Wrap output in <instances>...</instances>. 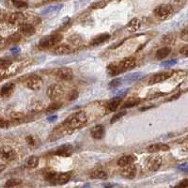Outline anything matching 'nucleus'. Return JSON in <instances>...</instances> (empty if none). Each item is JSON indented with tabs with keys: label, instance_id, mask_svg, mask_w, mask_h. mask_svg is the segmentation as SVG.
<instances>
[{
	"label": "nucleus",
	"instance_id": "1",
	"mask_svg": "<svg viewBox=\"0 0 188 188\" xmlns=\"http://www.w3.org/2000/svg\"><path fill=\"white\" fill-rule=\"evenodd\" d=\"M87 122V117L86 113L83 111H79L71 115L69 118H67L62 126H63L67 131L68 130H76L81 128L82 126Z\"/></svg>",
	"mask_w": 188,
	"mask_h": 188
},
{
	"label": "nucleus",
	"instance_id": "45",
	"mask_svg": "<svg viewBox=\"0 0 188 188\" xmlns=\"http://www.w3.org/2000/svg\"><path fill=\"white\" fill-rule=\"evenodd\" d=\"M4 42V39H3V37L0 36V44H2Z\"/></svg>",
	"mask_w": 188,
	"mask_h": 188
},
{
	"label": "nucleus",
	"instance_id": "13",
	"mask_svg": "<svg viewBox=\"0 0 188 188\" xmlns=\"http://www.w3.org/2000/svg\"><path fill=\"white\" fill-rule=\"evenodd\" d=\"M73 152V147L71 144H65V145H61L60 147H58L56 152L55 154L58 155V156H70Z\"/></svg>",
	"mask_w": 188,
	"mask_h": 188
},
{
	"label": "nucleus",
	"instance_id": "41",
	"mask_svg": "<svg viewBox=\"0 0 188 188\" xmlns=\"http://www.w3.org/2000/svg\"><path fill=\"white\" fill-rule=\"evenodd\" d=\"M182 39H183L184 41H187L188 35H187V29H186V28H184L183 31L182 32Z\"/></svg>",
	"mask_w": 188,
	"mask_h": 188
},
{
	"label": "nucleus",
	"instance_id": "34",
	"mask_svg": "<svg viewBox=\"0 0 188 188\" xmlns=\"http://www.w3.org/2000/svg\"><path fill=\"white\" fill-rule=\"evenodd\" d=\"M121 83V79L120 78H116L114 80H112L110 83H109V87H116L118 86H120Z\"/></svg>",
	"mask_w": 188,
	"mask_h": 188
},
{
	"label": "nucleus",
	"instance_id": "18",
	"mask_svg": "<svg viewBox=\"0 0 188 188\" xmlns=\"http://www.w3.org/2000/svg\"><path fill=\"white\" fill-rule=\"evenodd\" d=\"M135 157L134 155H123L121 156L118 162H117V164L119 167H125V166H127V165H131L133 164V163L135 161Z\"/></svg>",
	"mask_w": 188,
	"mask_h": 188
},
{
	"label": "nucleus",
	"instance_id": "31",
	"mask_svg": "<svg viewBox=\"0 0 188 188\" xmlns=\"http://www.w3.org/2000/svg\"><path fill=\"white\" fill-rule=\"evenodd\" d=\"M125 114H126V112L125 111H122V112H120V113H117V114H115L114 116L112 117V119H111V121H110V123L111 124H113V123H115V122H117L120 119H121Z\"/></svg>",
	"mask_w": 188,
	"mask_h": 188
},
{
	"label": "nucleus",
	"instance_id": "40",
	"mask_svg": "<svg viewBox=\"0 0 188 188\" xmlns=\"http://www.w3.org/2000/svg\"><path fill=\"white\" fill-rule=\"evenodd\" d=\"M27 141H28V143L29 144V145H34L35 144V141H34V138L32 137V135H28V137H27Z\"/></svg>",
	"mask_w": 188,
	"mask_h": 188
},
{
	"label": "nucleus",
	"instance_id": "3",
	"mask_svg": "<svg viewBox=\"0 0 188 188\" xmlns=\"http://www.w3.org/2000/svg\"><path fill=\"white\" fill-rule=\"evenodd\" d=\"M172 11H173L172 6L168 5V4H162V5H159L158 7L155 8L154 14L160 20H166L171 15Z\"/></svg>",
	"mask_w": 188,
	"mask_h": 188
},
{
	"label": "nucleus",
	"instance_id": "8",
	"mask_svg": "<svg viewBox=\"0 0 188 188\" xmlns=\"http://www.w3.org/2000/svg\"><path fill=\"white\" fill-rule=\"evenodd\" d=\"M26 86L31 90H39L42 86V79L38 75H33V76H30L27 79Z\"/></svg>",
	"mask_w": 188,
	"mask_h": 188
},
{
	"label": "nucleus",
	"instance_id": "20",
	"mask_svg": "<svg viewBox=\"0 0 188 188\" xmlns=\"http://www.w3.org/2000/svg\"><path fill=\"white\" fill-rule=\"evenodd\" d=\"M121 101H122V99H121V97H120V96H119V97H115V98L111 99L110 101L107 103V105H106L107 109H108L109 111H111V112H113V111L117 110V109H118V107L120 106V105Z\"/></svg>",
	"mask_w": 188,
	"mask_h": 188
},
{
	"label": "nucleus",
	"instance_id": "21",
	"mask_svg": "<svg viewBox=\"0 0 188 188\" xmlns=\"http://www.w3.org/2000/svg\"><path fill=\"white\" fill-rule=\"evenodd\" d=\"M110 38V35L108 33H103V34H100L98 35L97 37H95L94 39L92 40L91 42V44L92 45H100L104 43L105 42L108 41Z\"/></svg>",
	"mask_w": 188,
	"mask_h": 188
},
{
	"label": "nucleus",
	"instance_id": "32",
	"mask_svg": "<svg viewBox=\"0 0 188 188\" xmlns=\"http://www.w3.org/2000/svg\"><path fill=\"white\" fill-rule=\"evenodd\" d=\"M60 107H61V104L54 103V104H51V105H50L46 108V111H47V112H55V111L58 110Z\"/></svg>",
	"mask_w": 188,
	"mask_h": 188
},
{
	"label": "nucleus",
	"instance_id": "11",
	"mask_svg": "<svg viewBox=\"0 0 188 188\" xmlns=\"http://www.w3.org/2000/svg\"><path fill=\"white\" fill-rule=\"evenodd\" d=\"M57 77L62 79V80H65V81H70L73 78V72L71 68L68 67H62L60 68L57 72Z\"/></svg>",
	"mask_w": 188,
	"mask_h": 188
},
{
	"label": "nucleus",
	"instance_id": "27",
	"mask_svg": "<svg viewBox=\"0 0 188 188\" xmlns=\"http://www.w3.org/2000/svg\"><path fill=\"white\" fill-rule=\"evenodd\" d=\"M127 27L130 29V31H136L140 28V21L136 18H134L133 20L130 21V23L128 24Z\"/></svg>",
	"mask_w": 188,
	"mask_h": 188
},
{
	"label": "nucleus",
	"instance_id": "4",
	"mask_svg": "<svg viewBox=\"0 0 188 188\" xmlns=\"http://www.w3.org/2000/svg\"><path fill=\"white\" fill-rule=\"evenodd\" d=\"M17 157L16 152L10 146H2L0 148V159L4 162H11Z\"/></svg>",
	"mask_w": 188,
	"mask_h": 188
},
{
	"label": "nucleus",
	"instance_id": "30",
	"mask_svg": "<svg viewBox=\"0 0 188 188\" xmlns=\"http://www.w3.org/2000/svg\"><path fill=\"white\" fill-rule=\"evenodd\" d=\"M12 3H13V5L16 8H19V9L28 7V3L24 1V0H12Z\"/></svg>",
	"mask_w": 188,
	"mask_h": 188
},
{
	"label": "nucleus",
	"instance_id": "25",
	"mask_svg": "<svg viewBox=\"0 0 188 188\" xmlns=\"http://www.w3.org/2000/svg\"><path fill=\"white\" fill-rule=\"evenodd\" d=\"M14 89V84L12 83H8L6 85H4L2 87L1 90H0V94H1V96H7L9 95L12 90H13Z\"/></svg>",
	"mask_w": 188,
	"mask_h": 188
},
{
	"label": "nucleus",
	"instance_id": "19",
	"mask_svg": "<svg viewBox=\"0 0 188 188\" xmlns=\"http://www.w3.org/2000/svg\"><path fill=\"white\" fill-rule=\"evenodd\" d=\"M20 32L26 36H32L35 33V28L30 24L23 23L20 24Z\"/></svg>",
	"mask_w": 188,
	"mask_h": 188
},
{
	"label": "nucleus",
	"instance_id": "42",
	"mask_svg": "<svg viewBox=\"0 0 188 188\" xmlns=\"http://www.w3.org/2000/svg\"><path fill=\"white\" fill-rule=\"evenodd\" d=\"M178 186H181V187H186V186H188V180H183L182 181V182H181Z\"/></svg>",
	"mask_w": 188,
	"mask_h": 188
},
{
	"label": "nucleus",
	"instance_id": "44",
	"mask_svg": "<svg viewBox=\"0 0 188 188\" xmlns=\"http://www.w3.org/2000/svg\"><path fill=\"white\" fill-rule=\"evenodd\" d=\"M5 168H6V166H5V165H1V164H0V173H1L2 171H4Z\"/></svg>",
	"mask_w": 188,
	"mask_h": 188
},
{
	"label": "nucleus",
	"instance_id": "2",
	"mask_svg": "<svg viewBox=\"0 0 188 188\" xmlns=\"http://www.w3.org/2000/svg\"><path fill=\"white\" fill-rule=\"evenodd\" d=\"M62 35L61 34H58V33H56V34H52V35H49V36H46L44 38L40 41V47L41 48H50V47H53V46H56L57 44H58L61 40H62Z\"/></svg>",
	"mask_w": 188,
	"mask_h": 188
},
{
	"label": "nucleus",
	"instance_id": "14",
	"mask_svg": "<svg viewBox=\"0 0 188 188\" xmlns=\"http://www.w3.org/2000/svg\"><path fill=\"white\" fill-rule=\"evenodd\" d=\"M72 48L68 44H57V46L53 49L52 53L57 56H64V55H69L72 53Z\"/></svg>",
	"mask_w": 188,
	"mask_h": 188
},
{
	"label": "nucleus",
	"instance_id": "10",
	"mask_svg": "<svg viewBox=\"0 0 188 188\" xmlns=\"http://www.w3.org/2000/svg\"><path fill=\"white\" fill-rule=\"evenodd\" d=\"M122 170L120 171L121 176L126 178V179H134L136 176V168L135 166H133V164L131 165H127L125 167H122Z\"/></svg>",
	"mask_w": 188,
	"mask_h": 188
},
{
	"label": "nucleus",
	"instance_id": "23",
	"mask_svg": "<svg viewBox=\"0 0 188 188\" xmlns=\"http://www.w3.org/2000/svg\"><path fill=\"white\" fill-rule=\"evenodd\" d=\"M39 157L37 156H30L28 158V160L26 161V167L28 168H36L39 165Z\"/></svg>",
	"mask_w": 188,
	"mask_h": 188
},
{
	"label": "nucleus",
	"instance_id": "39",
	"mask_svg": "<svg viewBox=\"0 0 188 188\" xmlns=\"http://www.w3.org/2000/svg\"><path fill=\"white\" fill-rule=\"evenodd\" d=\"M77 96H78V92L76 90H72V94L70 95V101H73V100L77 98Z\"/></svg>",
	"mask_w": 188,
	"mask_h": 188
},
{
	"label": "nucleus",
	"instance_id": "35",
	"mask_svg": "<svg viewBox=\"0 0 188 188\" xmlns=\"http://www.w3.org/2000/svg\"><path fill=\"white\" fill-rule=\"evenodd\" d=\"M10 65V62L7 60H0V71L8 68Z\"/></svg>",
	"mask_w": 188,
	"mask_h": 188
},
{
	"label": "nucleus",
	"instance_id": "37",
	"mask_svg": "<svg viewBox=\"0 0 188 188\" xmlns=\"http://www.w3.org/2000/svg\"><path fill=\"white\" fill-rule=\"evenodd\" d=\"M8 126H9V122L4 119L0 118V128H8Z\"/></svg>",
	"mask_w": 188,
	"mask_h": 188
},
{
	"label": "nucleus",
	"instance_id": "15",
	"mask_svg": "<svg viewBox=\"0 0 188 188\" xmlns=\"http://www.w3.org/2000/svg\"><path fill=\"white\" fill-rule=\"evenodd\" d=\"M90 134H91V136L93 137L94 139H102L103 137L105 136V127L101 124H98L91 129Z\"/></svg>",
	"mask_w": 188,
	"mask_h": 188
},
{
	"label": "nucleus",
	"instance_id": "9",
	"mask_svg": "<svg viewBox=\"0 0 188 188\" xmlns=\"http://www.w3.org/2000/svg\"><path fill=\"white\" fill-rule=\"evenodd\" d=\"M172 72H158L154 75H153L152 77L149 80V85H154V84H158L161 83L163 81H166L167 79H168L171 76Z\"/></svg>",
	"mask_w": 188,
	"mask_h": 188
},
{
	"label": "nucleus",
	"instance_id": "46",
	"mask_svg": "<svg viewBox=\"0 0 188 188\" xmlns=\"http://www.w3.org/2000/svg\"><path fill=\"white\" fill-rule=\"evenodd\" d=\"M49 1H55V0H43V2H49Z\"/></svg>",
	"mask_w": 188,
	"mask_h": 188
},
{
	"label": "nucleus",
	"instance_id": "43",
	"mask_svg": "<svg viewBox=\"0 0 188 188\" xmlns=\"http://www.w3.org/2000/svg\"><path fill=\"white\" fill-rule=\"evenodd\" d=\"M172 64H175V61H170V62H165V63H163V66H168V65H172Z\"/></svg>",
	"mask_w": 188,
	"mask_h": 188
},
{
	"label": "nucleus",
	"instance_id": "38",
	"mask_svg": "<svg viewBox=\"0 0 188 188\" xmlns=\"http://www.w3.org/2000/svg\"><path fill=\"white\" fill-rule=\"evenodd\" d=\"M180 53H181L182 55H183L184 57H187V55H188V46H187V45L183 46V47L181 49Z\"/></svg>",
	"mask_w": 188,
	"mask_h": 188
},
{
	"label": "nucleus",
	"instance_id": "7",
	"mask_svg": "<svg viewBox=\"0 0 188 188\" xmlns=\"http://www.w3.org/2000/svg\"><path fill=\"white\" fill-rule=\"evenodd\" d=\"M46 94L50 99L57 100V99L62 97V95L64 94V90L60 85L53 84V85L48 87V89L46 90Z\"/></svg>",
	"mask_w": 188,
	"mask_h": 188
},
{
	"label": "nucleus",
	"instance_id": "5",
	"mask_svg": "<svg viewBox=\"0 0 188 188\" xmlns=\"http://www.w3.org/2000/svg\"><path fill=\"white\" fill-rule=\"evenodd\" d=\"M162 157L160 155H152L146 159V168L149 171H157L162 166Z\"/></svg>",
	"mask_w": 188,
	"mask_h": 188
},
{
	"label": "nucleus",
	"instance_id": "28",
	"mask_svg": "<svg viewBox=\"0 0 188 188\" xmlns=\"http://www.w3.org/2000/svg\"><path fill=\"white\" fill-rule=\"evenodd\" d=\"M22 184V181L18 180V179H10L9 181L6 182L5 186L6 187H15V186H19Z\"/></svg>",
	"mask_w": 188,
	"mask_h": 188
},
{
	"label": "nucleus",
	"instance_id": "12",
	"mask_svg": "<svg viewBox=\"0 0 188 188\" xmlns=\"http://www.w3.org/2000/svg\"><path fill=\"white\" fill-rule=\"evenodd\" d=\"M27 17L23 12H14V13H11L9 16V23L10 24H21L24 23Z\"/></svg>",
	"mask_w": 188,
	"mask_h": 188
},
{
	"label": "nucleus",
	"instance_id": "24",
	"mask_svg": "<svg viewBox=\"0 0 188 188\" xmlns=\"http://www.w3.org/2000/svg\"><path fill=\"white\" fill-rule=\"evenodd\" d=\"M90 177L92 179H101V180H106L107 179V173L104 170H94L90 173Z\"/></svg>",
	"mask_w": 188,
	"mask_h": 188
},
{
	"label": "nucleus",
	"instance_id": "17",
	"mask_svg": "<svg viewBox=\"0 0 188 188\" xmlns=\"http://www.w3.org/2000/svg\"><path fill=\"white\" fill-rule=\"evenodd\" d=\"M70 180H71V173H60V174L56 175L53 183L62 185V184L67 183Z\"/></svg>",
	"mask_w": 188,
	"mask_h": 188
},
{
	"label": "nucleus",
	"instance_id": "22",
	"mask_svg": "<svg viewBox=\"0 0 188 188\" xmlns=\"http://www.w3.org/2000/svg\"><path fill=\"white\" fill-rule=\"evenodd\" d=\"M171 53V49L169 47H163V48H160L159 50H157V52L155 54V57L157 59L159 60H162L166 58L167 57H168V55Z\"/></svg>",
	"mask_w": 188,
	"mask_h": 188
},
{
	"label": "nucleus",
	"instance_id": "29",
	"mask_svg": "<svg viewBox=\"0 0 188 188\" xmlns=\"http://www.w3.org/2000/svg\"><path fill=\"white\" fill-rule=\"evenodd\" d=\"M107 72L112 75V76H114V75H117V74H120V72L118 70V67H117V64H110L108 65L107 67Z\"/></svg>",
	"mask_w": 188,
	"mask_h": 188
},
{
	"label": "nucleus",
	"instance_id": "26",
	"mask_svg": "<svg viewBox=\"0 0 188 188\" xmlns=\"http://www.w3.org/2000/svg\"><path fill=\"white\" fill-rule=\"evenodd\" d=\"M140 102H141V100L139 98H131L123 104L122 107L123 108H130V107H133L135 105H137Z\"/></svg>",
	"mask_w": 188,
	"mask_h": 188
},
{
	"label": "nucleus",
	"instance_id": "16",
	"mask_svg": "<svg viewBox=\"0 0 188 188\" xmlns=\"http://www.w3.org/2000/svg\"><path fill=\"white\" fill-rule=\"evenodd\" d=\"M147 150L149 153H158V152H168L169 150V146L163 143L153 144L148 147Z\"/></svg>",
	"mask_w": 188,
	"mask_h": 188
},
{
	"label": "nucleus",
	"instance_id": "6",
	"mask_svg": "<svg viewBox=\"0 0 188 188\" xmlns=\"http://www.w3.org/2000/svg\"><path fill=\"white\" fill-rule=\"evenodd\" d=\"M135 63H136V59L135 57H127L123 58L120 63L117 64V67H118V70L120 72H126L130 69H133L135 66Z\"/></svg>",
	"mask_w": 188,
	"mask_h": 188
},
{
	"label": "nucleus",
	"instance_id": "33",
	"mask_svg": "<svg viewBox=\"0 0 188 188\" xmlns=\"http://www.w3.org/2000/svg\"><path fill=\"white\" fill-rule=\"evenodd\" d=\"M105 6H106V2L105 1V0H101V1L94 3V4L91 6V8H92L93 9H103V8H105Z\"/></svg>",
	"mask_w": 188,
	"mask_h": 188
},
{
	"label": "nucleus",
	"instance_id": "36",
	"mask_svg": "<svg viewBox=\"0 0 188 188\" xmlns=\"http://www.w3.org/2000/svg\"><path fill=\"white\" fill-rule=\"evenodd\" d=\"M23 116H24V114H23V113H20V112H13L11 114V118L15 119V120L21 119V118H23Z\"/></svg>",
	"mask_w": 188,
	"mask_h": 188
}]
</instances>
